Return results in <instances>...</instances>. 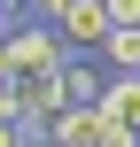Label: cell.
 Segmentation results:
<instances>
[{
  "label": "cell",
  "mask_w": 140,
  "mask_h": 147,
  "mask_svg": "<svg viewBox=\"0 0 140 147\" xmlns=\"http://www.w3.org/2000/svg\"><path fill=\"white\" fill-rule=\"evenodd\" d=\"M8 47H16V78H55V70H70V39H62L55 23H16Z\"/></svg>",
  "instance_id": "cell-1"
},
{
  "label": "cell",
  "mask_w": 140,
  "mask_h": 147,
  "mask_svg": "<svg viewBox=\"0 0 140 147\" xmlns=\"http://www.w3.org/2000/svg\"><path fill=\"white\" fill-rule=\"evenodd\" d=\"M55 31H62V39H70V54H101V47H109V31H117V23H109V0H78V8H70V16H62V23H55Z\"/></svg>",
  "instance_id": "cell-2"
},
{
  "label": "cell",
  "mask_w": 140,
  "mask_h": 147,
  "mask_svg": "<svg viewBox=\"0 0 140 147\" xmlns=\"http://www.w3.org/2000/svg\"><path fill=\"white\" fill-rule=\"evenodd\" d=\"M101 93H109V70H101L94 54H70V70H62V101H70V109H101Z\"/></svg>",
  "instance_id": "cell-3"
},
{
  "label": "cell",
  "mask_w": 140,
  "mask_h": 147,
  "mask_svg": "<svg viewBox=\"0 0 140 147\" xmlns=\"http://www.w3.org/2000/svg\"><path fill=\"white\" fill-rule=\"evenodd\" d=\"M101 116L140 132V70H117V78H109V93H101Z\"/></svg>",
  "instance_id": "cell-4"
},
{
  "label": "cell",
  "mask_w": 140,
  "mask_h": 147,
  "mask_svg": "<svg viewBox=\"0 0 140 147\" xmlns=\"http://www.w3.org/2000/svg\"><path fill=\"white\" fill-rule=\"evenodd\" d=\"M47 147H101V109H62Z\"/></svg>",
  "instance_id": "cell-5"
},
{
  "label": "cell",
  "mask_w": 140,
  "mask_h": 147,
  "mask_svg": "<svg viewBox=\"0 0 140 147\" xmlns=\"http://www.w3.org/2000/svg\"><path fill=\"white\" fill-rule=\"evenodd\" d=\"M94 62H101L109 78H117V70H140V31H125V23H117V31H109V47H101Z\"/></svg>",
  "instance_id": "cell-6"
},
{
  "label": "cell",
  "mask_w": 140,
  "mask_h": 147,
  "mask_svg": "<svg viewBox=\"0 0 140 147\" xmlns=\"http://www.w3.org/2000/svg\"><path fill=\"white\" fill-rule=\"evenodd\" d=\"M70 8H78V0H31V16H39V23H62Z\"/></svg>",
  "instance_id": "cell-7"
},
{
  "label": "cell",
  "mask_w": 140,
  "mask_h": 147,
  "mask_svg": "<svg viewBox=\"0 0 140 147\" xmlns=\"http://www.w3.org/2000/svg\"><path fill=\"white\" fill-rule=\"evenodd\" d=\"M0 85H16V47H8V31H0Z\"/></svg>",
  "instance_id": "cell-8"
},
{
  "label": "cell",
  "mask_w": 140,
  "mask_h": 147,
  "mask_svg": "<svg viewBox=\"0 0 140 147\" xmlns=\"http://www.w3.org/2000/svg\"><path fill=\"white\" fill-rule=\"evenodd\" d=\"M16 109H23V101H16V85H0V124H16Z\"/></svg>",
  "instance_id": "cell-9"
},
{
  "label": "cell",
  "mask_w": 140,
  "mask_h": 147,
  "mask_svg": "<svg viewBox=\"0 0 140 147\" xmlns=\"http://www.w3.org/2000/svg\"><path fill=\"white\" fill-rule=\"evenodd\" d=\"M0 147H23V132H16V124H0Z\"/></svg>",
  "instance_id": "cell-10"
},
{
  "label": "cell",
  "mask_w": 140,
  "mask_h": 147,
  "mask_svg": "<svg viewBox=\"0 0 140 147\" xmlns=\"http://www.w3.org/2000/svg\"><path fill=\"white\" fill-rule=\"evenodd\" d=\"M16 8H31V0H0V16H16Z\"/></svg>",
  "instance_id": "cell-11"
}]
</instances>
